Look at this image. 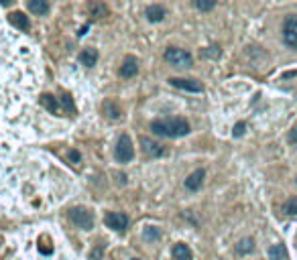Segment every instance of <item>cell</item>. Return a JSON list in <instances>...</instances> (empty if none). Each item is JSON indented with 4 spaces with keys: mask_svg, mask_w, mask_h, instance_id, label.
Here are the masks:
<instances>
[{
    "mask_svg": "<svg viewBox=\"0 0 297 260\" xmlns=\"http://www.w3.org/2000/svg\"><path fill=\"white\" fill-rule=\"evenodd\" d=\"M196 6L200 10H212L216 6V2H214V0H196Z\"/></svg>",
    "mask_w": 297,
    "mask_h": 260,
    "instance_id": "obj_23",
    "label": "cell"
},
{
    "mask_svg": "<svg viewBox=\"0 0 297 260\" xmlns=\"http://www.w3.org/2000/svg\"><path fill=\"white\" fill-rule=\"evenodd\" d=\"M79 61H82L86 67H94L98 61V51L96 49H84L79 53Z\"/></svg>",
    "mask_w": 297,
    "mask_h": 260,
    "instance_id": "obj_13",
    "label": "cell"
},
{
    "mask_svg": "<svg viewBox=\"0 0 297 260\" xmlns=\"http://www.w3.org/2000/svg\"><path fill=\"white\" fill-rule=\"evenodd\" d=\"M114 156H116L118 163H129L134 159V146L129 139V134H120V139L116 142V149H114Z\"/></svg>",
    "mask_w": 297,
    "mask_h": 260,
    "instance_id": "obj_3",
    "label": "cell"
},
{
    "mask_svg": "<svg viewBox=\"0 0 297 260\" xmlns=\"http://www.w3.org/2000/svg\"><path fill=\"white\" fill-rule=\"evenodd\" d=\"M136 73H139V61H136L134 57H127L124 63L120 65V75L122 77H134Z\"/></svg>",
    "mask_w": 297,
    "mask_h": 260,
    "instance_id": "obj_11",
    "label": "cell"
},
{
    "mask_svg": "<svg viewBox=\"0 0 297 260\" xmlns=\"http://www.w3.org/2000/svg\"><path fill=\"white\" fill-rule=\"evenodd\" d=\"M173 258L175 260H191V250L187 244H175L173 246Z\"/></svg>",
    "mask_w": 297,
    "mask_h": 260,
    "instance_id": "obj_14",
    "label": "cell"
},
{
    "mask_svg": "<svg viewBox=\"0 0 297 260\" xmlns=\"http://www.w3.org/2000/svg\"><path fill=\"white\" fill-rule=\"evenodd\" d=\"M171 86L173 87H179V89H186V92H202L204 86L196 80H177V77H173V80H169Z\"/></svg>",
    "mask_w": 297,
    "mask_h": 260,
    "instance_id": "obj_8",
    "label": "cell"
},
{
    "mask_svg": "<svg viewBox=\"0 0 297 260\" xmlns=\"http://www.w3.org/2000/svg\"><path fill=\"white\" fill-rule=\"evenodd\" d=\"M132 260H139V258H132Z\"/></svg>",
    "mask_w": 297,
    "mask_h": 260,
    "instance_id": "obj_29",
    "label": "cell"
},
{
    "mask_svg": "<svg viewBox=\"0 0 297 260\" xmlns=\"http://www.w3.org/2000/svg\"><path fill=\"white\" fill-rule=\"evenodd\" d=\"M151 130L157 137H165V139H177V137H186L189 134V122L184 118H169V120H155L151 124Z\"/></svg>",
    "mask_w": 297,
    "mask_h": 260,
    "instance_id": "obj_1",
    "label": "cell"
},
{
    "mask_svg": "<svg viewBox=\"0 0 297 260\" xmlns=\"http://www.w3.org/2000/svg\"><path fill=\"white\" fill-rule=\"evenodd\" d=\"M269 258L271 260H285L287 258V250L283 248V244H275L269 248Z\"/></svg>",
    "mask_w": 297,
    "mask_h": 260,
    "instance_id": "obj_16",
    "label": "cell"
},
{
    "mask_svg": "<svg viewBox=\"0 0 297 260\" xmlns=\"http://www.w3.org/2000/svg\"><path fill=\"white\" fill-rule=\"evenodd\" d=\"M244 130H246V124H244V122H238L236 126H234V132H232V134L238 139V137H242V134H244Z\"/></svg>",
    "mask_w": 297,
    "mask_h": 260,
    "instance_id": "obj_24",
    "label": "cell"
},
{
    "mask_svg": "<svg viewBox=\"0 0 297 260\" xmlns=\"http://www.w3.org/2000/svg\"><path fill=\"white\" fill-rule=\"evenodd\" d=\"M104 110H106V116L110 120H118L120 118V108L116 104H110V102H106L104 104Z\"/></svg>",
    "mask_w": 297,
    "mask_h": 260,
    "instance_id": "obj_21",
    "label": "cell"
},
{
    "mask_svg": "<svg viewBox=\"0 0 297 260\" xmlns=\"http://www.w3.org/2000/svg\"><path fill=\"white\" fill-rule=\"evenodd\" d=\"M204 179H205V171L204 169H198V171H193L187 179H186V187L189 191H198L202 185H204Z\"/></svg>",
    "mask_w": 297,
    "mask_h": 260,
    "instance_id": "obj_9",
    "label": "cell"
},
{
    "mask_svg": "<svg viewBox=\"0 0 297 260\" xmlns=\"http://www.w3.org/2000/svg\"><path fill=\"white\" fill-rule=\"evenodd\" d=\"M202 55H204V57H220V47H218V45H212V47L204 49Z\"/></svg>",
    "mask_w": 297,
    "mask_h": 260,
    "instance_id": "obj_22",
    "label": "cell"
},
{
    "mask_svg": "<svg viewBox=\"0 0 297 260\" xmlns=\"http://www.w3.org/2000/svg\"><path fill=\"white\" fill-rule=\"evenodd\" d=\"M67 156H70V161H72L74 165H79V163H82V156H79L77 151H70V155H67Z\"/></svg>",
    "mask_w": 297,
    "mask_h": 260,
    "instance_id": "obj_25",
    "label": "cell"
},
{
    "mask_svg": "<svg viewBox=\"0 0 297 260\" xmlns=\"http://www.w3.org/2000/svg\"><path fill=\"white\" fill-rule=\"evenodd\" d=\"M165 61L173 67H184V69H187V67L193 65L191 53H187L186 49H177V47H169L165 51Z\"/></svg>",
    "mask_w": 297,
    "mask_h": 260,
    "instance_id": "obj_2",
    "label": "cell"
},
{
    "mask_svg": "<svg viewBox=\"0 0 297 260\" xmlns=\"http://www.w3.org/2000/svg\"><path fill=\"white\" fill-rule=\"evenodd\" d=\"M141 146H143V155L148 156V159H157V156L165 155V149L159 142H155L148 137H141Z\"/></svg>",
    "mask_w": 297,
    "mask_h": 260,
    "instance_id": "obj_6",
    "label": "cell"
},
{
    "mask_svg": "<svg viewBox=\"0 0 297 260\" xmlns=\"http://www.w3.org/2000/svg\"><path fill=\"white\" fill-rule=\"evenodd\" d=\"M70 220L82 230H92L94 228V216H92V211H88L86 208L70 209Z\"/></svg>",
    "mask_w": 297,
    "mask_h": 260,
    "instance_id": "obj_4",
    "label": "cell"
},
{
    "mask_svg": "<svg viewBox=\"0 0 297 260\" xmlns=\"http://www.w3.org/2000/svg\"><path fill=\"white\" fill-rule=\"evenodd\" d=\"M283 211L287 213V216H297V197H289L287 201H285Z\"/></svg>",
    "mask_w": 297,
    "mask_h": 260,
    "instance_id": "obj_20",
    "label": "cell"
},
{
    "mask_svg": "<svg viewBox=\"0 0 297 260\" xmlns=\"http://www.w3.org/2000/svg\"><path fill=\"white\" fill-rule=\"evenodd\" d=\"M102 258V246L100 248H94L92 254H90V260H100Z\"/></svg>",
    "mask_w": 297,
    "mask_h": 260,
    "instance_id": "obj_27",
    "label": "cell"
},
{
    "mask_svg": "<svg viewBox=\"0 0 297 260\" xmlns=\"http://www.w3.org/2000/svg\"><path fill=\"white\" fill-rule=\"evenodd\" d=\"M289 142H291V144H297V124L293 126V130L289 132Z\"/></svg>",
    "mask_w": 297,
    "mask_h": 260,
    "instance_id": "obj_28",
    "label": "cell"
},
{
    "mask_svg": "<svg viewBox=\"0 0 297 260\" xmlns=\"http://www.w3.org/2000/svg\"><path fill=\"white\" fill-rule=\"evenodd\" d=\"M143 236H145V240H147V242H155V240L161 238V230L155 228V225H148V228H145Z\"/></svg>",
    "mask_w": 297,
    "mask_h": 260,
    "instance_id": "obj_19",
    "label": "cell"
},
{
    "mask_svg": "<svg viewBox=\"0 0 297 260\" xmlns=\"http://www.w3.org/2000/svg\"><path fill=\"white\" fill-rule=\"evenodd\" d=\"M104 224L108 225V228H112V230L122 232V230H127V225H129V216H127V213H122V211L108 213V216L104 218Z\"/></svg>",
    "mask_w": 297,
    "mask_h": 260,
    "instance_id": "obj_7",
    "label": "cell"
},
{
    "mask_svg": "<svg viewBox=\"0 0 297 260\" xmlns=\"http://www.w3.org/2000/svg\"><path fill=\"white\" fill-rule=\"evenodd\" d=\"M10 22H13L15 27H19V29H29V18L25 17V13H15L13 17H10Z\"/></svg>",
    "mask_w": 297,
    "mask_h": 260,
    "instance_id": "obj_18",
    "label": "cell"
},
{
    "mask_svg": "<svg viewBox=\"0 0 297 260\" xmlns=\"http://www.w3.org/2000/svg\"><path fill=\"white\" fill-rule=\"evenodd\" d=\"M255 250V240L253 238H244V240H241V242H238L236 244V252L238 254H250V252H253Z\"/></svg>",
    "mask_w": 297,
    "mask_h": 260,
    "instance_id": "obj_15",
    "label": "cell"
},
{
    "mask_svg": "<svg viewBox=\"0 0 297 260\" xmlns=\"http://www.w3.org/2000/svg\"><path fill=\"white\" fill-rule=\"evenodd\" d=\"M283 41L287 47L297 49V15H289L283 22Z\"/></svg>",
    "mask_w": 297,
    "mask_h": 260,
    "instance_id": "obj_5",
    "label": "cell"
},
{
    "mask_svg": "<svg viewBox=\"0 0 297 260\" xmlns=\"http://www.w3.org/2000/svg\"><path fill=\"white\" fill-rule=\"evenodd\" d=\"M165 15H167V10L161 4H151V6H147V10H145V17L151 22H161L165 18Z\"/></svg>",
    "mask_w": 297,
    "mask_h": 260,
    "instance_id": "obj_10",
    "label": "cell"
},
{
    "mask_svg": "<svg viewBox=\"0 0 297 260\" xmlns=\"http://www.w3.org/2000/svg\"><path fill=\"white\" fill-rule=\"evenodd\" d=\"M61 104H63V106H65L67 110H70V112H74V102H72V98L67 96V94H65V96L61 98Z\"/></svg>",
    "mask_w": 297,
    "mask_h": 260,
    "instance_id": "obj_26",
    "label": "cell"
},
{
    "mask_svg": "<svg viewBox=\"0 0 297 260\" xmlns=\"http://www.w3.org/2000/svg\"><path fill=\"white\" fill-rule=\"evenodd\" d=\"M41 104L47 108L51 114H57V112H59V106H57V100L51 96V94H45V96H41Z\"/></svg>",
    "mask_w": 297,
    "mask_h": 260,
    "instance_id": "obj_17",
    "label": "cell"
},
{
    "mask_svg": "<svg viewBox=\"0 0 297 260\" xmlns=\"http://www.w3.org/2000/svg\"><path fill=\"white\" fill-rule=\"evenodd\" d=\"M27 8L35 15H47L49 13V2H45V0H29Z\"/></svg>",
    "mask_w": 297,
    "mask_h": 260,
    "instance_id": "obj_12",
    "label": "cell"
}]
</instances>
